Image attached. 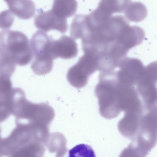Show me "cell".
<instances>
[{
    "label": "cell",
    "mask_w": 157,
    "mask_h": 157,
    "mask_svg": "<svg viewBox=\"0 0 157 157\" xmlns=\"http://www.w3.org/2000/svg\"><path fill=\"white\" fill-rule=\"evenodd\" d=\"M75 36L81 39L84 53L94 57L102 72L117 67L129 50L143 42L145 33L121 15L98 19L87 15L78 24Z\"/></svg>",
    "instance_id": "6da1fadb"
},
{
    "label": "cell",
    "mask_w": 157,
    "mask_h": 157,
    "mask_svg": "<svg viewBox=\"0 0 157 157\" xmlns=\"http://www.w3.org/2000/svg\"><path fill=\"white\" fill-rule=\"evenodd\" d=\"M7 137L2 138V156L42 157L49 135V126L42 124H15Z\"/></svg>",
    "instance_id": "7a4b0ae2"
},
{
    "label": "cell",
    "mask_w": 157,
    "mask_h": 157,
    "mask_svg": "<svg viewBox=\"0 0 157 157\" xmlns=\"http://www.w3.org/2000/svg\"><path fill=\"white\" fill-rule=\"evenodd\" d=\"M12 114L15 117V124H41L49 126L55 117V112L47 103H35L28 100L21 89L13 97Z\"/></svg>",
    "instance_id": "3957f363"
},
{
    "label": "cell",
    "mask_w": 157,
    "mask_h": 157,
    "mask_svg": "<svg viewBox=\"0 0 157 157\" xmlns=\"http://www.w3.org/2000/svg\"><path fill=\"white\" fill-rule=\"evenodd\" d=\"M0 46L16 64L20 66L29 63L33 57L29 39L19 31L7 29L1 31Z\"/></svg>",
    "instance_id": "277c9868"
},
{
    "label": "cell",
    "mask_w": 157,
    "mask_h": 157,
    "mask_svg": "<svg viewBox=\"0 0 157 157\" xmlns=\"http://www.w3.org/2000/svg\"><path fill=\"white\" fill-rule=\"evenodd\" d=\"M52 37L45 32L37 31L32 36L30 45L34 56L31 67L37 75L47 74L52 70L53 59L50 53V43Z\"/></svg>",
    "instance_id": "5b68a950"
},
{
    "label": "cell",
    "mask_w": 157,
    "mask_h": 157,
    "mask_svg": "<svg viewBox=\"0 0 157 157\" xmlns=\"http://www.w3.org/2000/svg\"><path fill=\"white\" fill-rule=\"evenodd\" d=\"M84 54L78 62L69 69L67 74V78L69 83L77 88L85 86L89 77L98 70L94 58L88 54Z\"/></svg>",
    "instance_id": "8992f818"
},
{
    "label": "cell",
    "mask_w": 157,
    "mask_h": 157,
    "mask_svg": "<svg viewBox=\"0 0 157 157\" xmlns=\"http://www.w3.org/2000/svg\"><path fill=\"white\" fill-rule=\"evenodd\" d=\"M34 24L36 28L44 32L55 30L64 33L68 27L67 18L58 16L51 10L37 14Z\"/></svg>",
    "instance_id": "52a82bcc"
},
{
    "label": "cell",
    "mask_w": 157,
    "mask_h": 157,
    "mask_svg": "<svg viewBox=\"0 0 157 157\" xmlns=\"http://www.w3.org/2000/svg\"><path fill=\"white\" fill-rule=\"evenodd\" d=\"M78 52L77 44L72 37L62 36L57 40L53 38L50 42V52L53 60L60 58L69 59L75 57Z\"/></svg>",
    "instance_id": "ba28073f"
},
{
    "label": "cell",
    "mask_w": 157,
    "mask_h": 157,
    "mask_svg": "<svg viewBox=\"0 0 157 157\" xmlns=\"http://www.w3.org/2000/svg\"><path fill=\"white\" fill-rule=\"evenodd\" d=\"M8 6L13 14L22 19H29L35 14L36 6L32 0H14Z\"/></svg>",
    "instance_id": "9c48e42d"
},
{
    "label": "cell",
    "mask_w": 157,
    "mask_h": 157,
    "mask_svg": "<svg viewBox=\"0 0 157 157\" xmlns=\"http://www.w3.org/2000/svg\"><path fill=\"white\" fill-rule=\"evenodd\" d=\"M67 140L64 136L59 132L50 133L46 146L51 153H55L56 156L62 157L66 154L67 149Z\"/></svg>",
    "instance_id": "30bf717a"
},
{
    "label": "cell",
    "mask_w": 157,
    "mask_h": 157,
    "mask_svg": "<svg viewBox=\"0 0 157 157\" xmlns=\"http://www.w3.org/2000/svg\"><path fill=\"white\" fill-rule=\"evenodd\" d=\"M77 6L76 0H54L51 10L58 16L67 18L76 13Z\"/></svg>",
    "instance_id": "8fae6325"
},
{
    "label": "cell",
    "mask_w": 157,
    "mask_h": 157,
    "mask_svg": "<svg viewBox=\"0 0 157 157\" xmlns=\"http://www.w3.org/2000/svg\"><path fill=\"white\" fill-rule=\"evenodd\" d=\"M131 0H101L97 7L109 16L124 13Z\"/></svg>",
    "instance_id": "7c38bea8"
},
{
    "label": "cell",
    "mask_w": 157,
    "mask_h": 157,
    "mask_svg": "<svg viewBox=\"0 0 157 157\" xmlns=\"http://www.w3.org/2000/svg\"><path fill=\"white\" fill-rule=\"evenodd\" d=\"M124 13L127 21L137 22L146 18L147 11L146 7L142 3L131 2Z\"/></svg>",
    "instance_id": "4fadbf2b"
},
{
    "label": "cell",
    "mask_w": 157,
    "mask_h": 157,
    "mask_svg": "<svg viewBox=\"0 0 157 157\" xmlns=\"http://www.w3.org/2000/svg\"><path fill=\"white\" fill-rule=\"evenodd\" d=\"M69 157H95L94 152L90 146L84 144L76 145L69 151Z\"/></svg>",
    "instance_id": "5bb4252c"
},
{
    "label": "cell",
    "mask_w": 157,
    "mask_h": 157,
    "mask_svg": "<svg viewBox=\"0 0 157 157\" xmlns=\"http://www.w3.org/2000/svg\"><path fill=\"white\" fill-rule=\"evenodd\" d=\"M12 97H0V123L7 119L12 114Z\"/></svg>",
    "instance_id": "9a60e30c"
},
{
    "label": "cell",
    "mask_w": 157,
    "mask_h": 157,
    "mask_svg": "<svg viewBox=\"0 0 157 157\" xmlns=\"http://www.w3.org/2000/svg\"><path fill=\"white\" fill-rule=\"evenodd\" d=\"M14 17L13 13L10 10H6L0 13V29H7L13 25Z\"/></svg>",
    "instance_id": "2e32d148"
},
{
    "label": "cell",
    "mask_w": 157,
    "mask_h": 157,
    "mask_svg": "<svg viewBox=\"0 0 157 157\" xmlns=\"http://www.w3.org/2000/svg\"><path fill=\"white\" fill-rule=\"evenodd\" d=\"M1 129L0 128V157H2V152H1V144L2 142V138L1 136Z\"/></svg>",
    "instance_id": "e0dca14e"
},
{
    "label": "cell",
    "mask_w": 157,
    "mask_h": 157,
    "mask_svg": "<svg viewBox=\"0 0 157 157\" xmlns=\"http://www.w3.org/2000/svg\"><path fill=\"white\" fill-rule=\"evenodd\" d=\"M5 2H6L7 4H8L9 3L11 2L14 0H4Z\"/></svg>",
    "instance_id": "ac0fdd59"
}]
</instances>
